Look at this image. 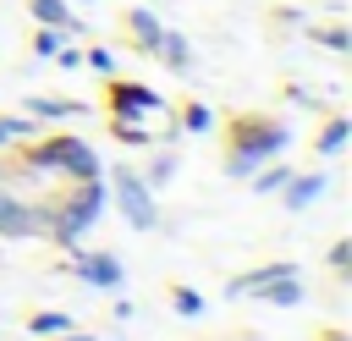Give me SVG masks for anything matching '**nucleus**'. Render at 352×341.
Wrapping results in <instances>:
<instances>
[{
  "label": "nucleus",
  "mask_w": 352,
  "mask_h": 341,
  "mask_svg": "<svg viewBox=\"0 0 352 341\" xmlns=\"http://www.w3.org/2000/svg\"><path fill=\"white\" fill-rule=\"evenodd\" d=\"M99 209H104V187H99V176H88V182L66 198V209L50 214V236H55V242H77V236L99 220Z\"/></svg>",
  "instance_id": "obj_1"
},
{
  "label": "nucleus",
  "mask_w": 352,
  "mask_h": 341,
  "mask_svg": "<svg viewBox=\"0 0 352 341\" xmlns=\"http://www.w3.org/2000/svg\"><path fill=\"white\" fill-rule=\"evenodd\" d=\"M116 204H121V214L132 220V231H148V226L160 220L154 192H148V187H143V176H132V170H116Z\"/></svg>",
  "instance_id": "obj_2"
},
{
  "label": "nucleus",
  "mask_w": 352,
  "mask_h": 341,
  "mask_svg": "<svg viewBox=\"0 0 352 341\" xmlns=\"http://www.w3.org/2000/svg\"><path fill=\"white\" fill-rule=\"evenodd\" d=\"M286 143H292V126H280V121H242V126H236V148L253 154L258 165H264L270 154H280Z\"/></svg>",
  "instance_id": "obj_3"
},
{
  "label": "nucleus",
  "mask_w": 352,
  "mask_h": 341,
  "mask_svg": "<svg viewBox=\"0 0 352 341\" xmlns=\"http://www.w3.org/2000/svg\"><path fill=\"white\" fill-rule=\"evenodd\" d=\"M50 231V214L33 204H16L11 192H0V236H38Z\"/></svg>",
  "instance_id": "obj_4"
},
{
  "label": "nucleus",
  "mask_w": 352,
  "mask_h": 341,
  "mask_svg": "<svg viewBox=\"0 0 352 341\" xmlns=\"http://www.w3.org/2000/svg\"><path fill=\"white\" fill-rule=\"evenodd\" d=\"M72 275L88 286H121V258L116 253H82V258H72Z\"/></svg>",
  "instance_id": "obj_5"
},
{
  "label": "nucleus",
  "mask_w": 352,
  "mask_h": 341,
  "mask_svg": "<svg viewBox=\"0 0 352 341\" xmlns=\"http://www.w3.org/2000/svg\"><path fill=\"white\" fill-rule=\"evenodd\" d=\"M60 170H66L72 182H88V176H99L104 165H99V154H94L82 138H66V143H60Z\"/></svg>",
  "instance_id": "obj_6"
},
{
  "label": "nucleus",
  "mask_w": 352,
  "mask_h": 341,
  "mask_svg": "<svg viewBox=\"0 0 352 341\" xmlns=\"http://www.w3.org/2000/svg\"><path fill=\"white\" fill-rule=\"evenodd\" d=\"M110 99H116V116L160 110V94H154V88H138V82H110Z\"/></svg>",
  "instance_id": "obj_7"
},
{
  "label": "nucleus",
  "mask_w": 352,
  "mask_h": 341,
  "mask_svg": "<svg viewBox=\"0 0 352 341\" xmlns=\"http://www.w3.org/2000/svg\"><path fill=\"white\" fill-rule=\"evenodd\" d=\"M324 187H330V176H319V170H314V176H297V170H292L280 192H286V209H302V204H314Z\"/></svg>",
  "instance_id": "obj_8"
},
{
  "label": "nucleus",
  "mask_w": 352,
  "mask_h": 341,
  "mask_svg": "<svg viewBox=\"0 0 352 341\" xmlns=\"http://www.w3.org/2000/svg\"><path fill=\"white\" fill-rule=\"evenodd\" d=\"M126 33H132V44H138V50H154L165 28H160V16H154V11L132 6V11H126Z\"/></svg>",
  "instance_id": "obj_9"
},
{
  "label": "nucleus",
  "mask_w": 352,
  "mask_h": 341,
  "mask_svg": "<svg viewBox=\"0 0 352 341\" xmlns=\"http://www.w3.org/2000/svg\"><path fill=\"white\" fill-rule=\"evenodd\" d=\"M258 297L275 302V308H292V302H302V286H297V275H275V280L258 286Z\"/></svg>",
  "instance_id": "obj_10"
},
{
  "label": "nucleus",
  "mask_w": 352,
  "mask_h": 341,
  "mask_svg": "<svg viewBox=\"0 0 352 341\" xmlns=\"http://www.w3.org/2000/svg\"><path fill=\"white\" fill-rule=\"evenodd\" d=\"M28 11H33L38 22H50V28H66V33H77V22H72V6H66V0H28Z\"/></svg>",
  "instance_id": "obj_11"
},
{
  "label": "nucleus",
  "mask_w": 352,
  "mask_h": 341,
  "mask_svg": "<svg viewBox=\"0 0 352 341\" xmlns=\"http://www.w3.org/2000/svg\"><path fill=\"white\" fill-rule=\"evenodd\" d=\"M28 116L33 121H66V116H82V104H72V99H28Z\"/></svg>",
  "instance_id": "obj_12"
},
{
  "label": "nucleus",
  "mask_w": 352,
  "mask_h": 341,
  "mask_svg": "<svg viewBox=\"0 0 352 341\" xmlns=\"http://www.w3.org/2000/svg\"><path fill=\"white\" fill-rule=\"evenodd\" d=\"M154 55H165V66H176V72H182V66L192 60V50H187V38H182V33H160Z\"/></svg>",
  "instance_id": "obj_13"
},
{
  "label": "nucleus",
  "mask_w": 352,
  "mask_h": 341,
  "mask_svg": "<svg viewBox=\"0 0 352 341\" xmlns=\"http://www.w3.org/2000/svg\"><path fill=\"white\" fill-rule=\"evenodd\" d=\"M346 132H352V121H341V116H336V121L319 132V154H341V148H346Z\"/></svg>",
  "instance_id": "obj_14"
},
{
  "label": "nucleus",
  "mask_w": 352,
  "mask_h": 341,
  "mask_svg": "<svg viewBox=\"0 0 352 341\" xmlns=\"http://www.w3.org/2000/svg\"><path fill=\"white\" fill-rule=\"evenodd\" d=\"M38 126H33V116H0V148L6 143H16V138H33Z\"/></svg>",
  "instance_id": "obj_15"
},
{
  "label": "nucleus",
  "mask_w": 352,
  "mask_h": 341,
  "mask_svg": "<svg viewBox=\"0 0 352 341\" xmlns=\"http://www.w3.org/2000/svg\"><path fill=\"white\" fill-rule=\"evenodd\" d=\"M60 38H66V28H50V22H38V38H33V55H38V60H50V55L60 50Z\"/></svg>",
  "instance_id": "obj_16"
},
{
  "label": "nucleus",
  "mask_w": 352,
  "mask_h": 341,
  "mask_svg": "<svg viewBox=\"0 0 352 341\" xmlns=\"http://www.w3.org/2000/svg\"><path fill=\"white\" fill-rule=\"evenodd\" d=\"M110 132H116L121 143H148V132H143V121H138V116H116V121H110Z\"/></svg>",
  "instance_id": "obj_17"
},
{
  "label": "nucleus",
  "mask_w": 352,
  "mask_h": 341,
  "mask_svg": "<svg viewBox=\"0 0 352 341\" xmlns=\"http://www.w3.org/2000/svg\"><path fill=\"white\" fill-rule=\"evenodd\" d=\"M170 176H176V154H160V160H154V165H148V176H143V187H148V192H154V187H165V182H170Z\"/></svg>",
  "instance_id": "obj_18"
},
{
  "label": "nucleus",
  "mask_w": 352,
  "mask_h": 341,
  "mask_svg": "<svg viewBox=\"0 0 352 341\" xmlns=\"http://www.w3.org/2000/svg\"><path fill=\"white\" fill-rule=\"evenodd\" d=\"M286 176H292V170H286V165H275V170H253L248 182H253V192H280V187H286Z\"/></svg>",
  "instance_id": "obj_19"
},
{
  "label": "nucleus",
  "mask_w": 352,
  "mask_h": 341,
  "mask_svg": "<svg viewBox=\"0 0 352 341\" xmlns=\"http://www.w3.org/2000/svg\"><path fill=\"white\" fill-rule=\"evenodd\" d=\"M28 330H33V336H66V314H33Z\"/></svg>",
  "instance_id": "obj_20"
},
{
  "label": "nucleus",
  "mask_w": 352,
  "mask_h": 341,
  "mask_svg": "<svg viewBox=\"0 0 352 341\" xmlns=\"http://www.w3.org/2000/svg\"><path fill=\"white\" fill-rule=\"evenodd\" d=\"M176 314H182V319H198V314H204V297H198L192 286H176Z\"/></svg>",
  "instance_id": "obj_21"
},
{
  "label": "nucleus",
  "mask_w": 352,
  "mask_h": 341,
  "mask_svg": "<svg viewBox=\"0 0 352 341\" xmlns=\"http://www.w3.org/2000/svg\"><path fill=\"white\" fill-rule=\"evenodd\" d=\"M182 121H187V132H209V126H214L209 104H187V110H182Z\"/></svg>",
  "instance_id": "obj_22"
},
{
  "label": "nucleus",
  "mask_w": 352,
  "mask_h": 341,
  "mask_svg": "<svg viewBox=\"0 0 352 341\" xmlns=\"http://www.w3.org/2000/svg\"><path fill=\"white\" fill-rule=\"evenodd\" d=\"M253 170H258V160L242 154V148H231V176H253Z\"/></svg>",
  "instance_id": "obj_23"
},
{
  "label": "nucleus",
  "mask_w": 352,
  "mask_h": 341,
  "mask_svg": "<svg viewBox=\"0 0 352 341\" xmlns=\"http://www.w3.org/2000/svg\"><path fill=\"white\" fill-rule=\"evenodd\" d=\"M319 38H324L330 50H346V44H352V33H346V28H330V33H319Z\"/></svg>",
  "instance_id": "obj_24"
},
{
  "label": "nucleus",
  "mask_w": 352,
  "mask_h": 341,
  "mask_svg": "<svg viewBox=\"0 0 352 341\" xmlns=\"http://www.w3.org/2000/svg\"><path fill=\"white\" fill-rule=\"evenodd\" d=\"M330 264H336V270H346V264H352V248H346V242H336V248H330Z\"/></svg>",
  "instance_id": "obj_25"
},
{
  "label": "nucleus",
  "mask_w": 352,
  "mask_h": 341,
  "mask_svg": "<svg viewBox=\"0 0 352 341\" xmlns=\"http://www.w3.org/2000/svg\"><path fill=\"white\" fill-rule=\"evenodd\" d=\"M88 66H99V72H110L116 60H110V50H88Z\"/></svg>",
  "instance_id": "obj_26"
},
{
  "label": "nucleus",
  "mask_w": 352,
  "mask_h": 341,
  "mask_svg": "<svg viewBox=\"0 0 352 341\" xmlns=\"http://www.w3.org/2000/svg\"><path fill=\"white\" fill-rule=\"evenodd\" d=\"M66 341H94V336H66Z\"/></svg>",
  "instance_id": "obj_27"
},
{
  "label": "nucleus",
  "mask_w": 352,
  "mask_h": 341,
  "mask_svg": "<svg viewBox=\"0 0 352 341\" xmlns=\"http://www.w3.org/2000/svg\"><path fill=\"white\" fill-rule=\"evenodd\" d=\"M77 6H94V0H77Z\"/></svg>",
  "instance_id": "obj_28"
},
{
  "label": "nucleus",
  "mask_w": 352,
  "mask_h": 341,
  "mask_svg": "<svg viewBox=\"0 0 352 341\" xmlns=\"http://www.w3.org/2000/svg\"><path fill=\"white\" fill-rule=\"evenodd\" d=\"M330 341H346V336H330Z\"/></svg>",
  "instance_id": "obj_29"
}]
</instances>
